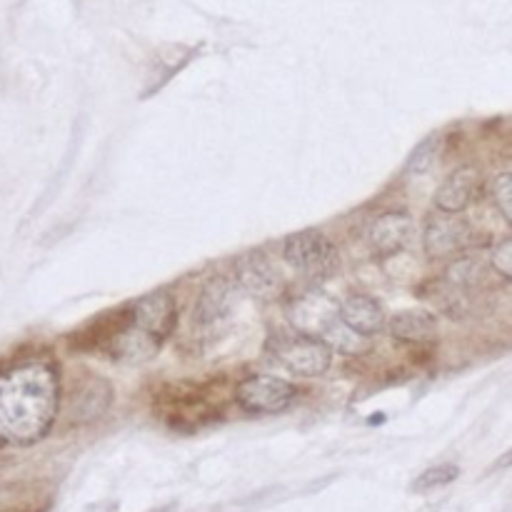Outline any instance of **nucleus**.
<instances>
[{
  "label": "nucleus",
  "instance_id": "1",
  "mask_svg": "<svg viewBox=\"0 0 512 512\" xmlns=\"http://www.w3.org/2000/svg\"><path fill=\"white\" fill-rule=\"evenodd\" d=\"M58 400V375L48 363H25L0 375V445L38 443L53 425Z\"/></svg>",
  "mask_w": 512,
  "mask_h": 512
},
{
  "label": "nucleus",
  "instance_id": "2",
  "mask_svg": "<svg viewBox=\"0 0 512 512\" xmlns=\"http://www.w3.org/2000/svg\"><path fill=\"white\" fill-rule=\"evenodd\" d=\"M175 328V303L165 290L140 298L113 335V355L130 363L150 358Z\"/></svg>",
  "mask_w": 512,
  "mask_h": 512
},
{
  "label": "nucleus",
  "instance_id": "3",
  "mask_svg": "<svg viewBox=\"0 0 512 512\" xmlns=\"http://www.w3.org/2000/svg\"><path fill=\"white\" fill-rule=\"evenodd\" d=\"M268 353L278 363H283L290 373L303 375V378H318L333 363V350L323 340L300 333V330L270 335Z\"/></svg>",
  "mask_w": 512,
  "mask_h": 512
},
{
  "label": "nucleus",
  "instance_id": "4",
  "mask_svg": "<svg viewBox=\"0 0 512 512\" xmlns=\"http://www.w3.org/2000/svg\"><path fill=\"white\" fill-rule=\"evenodd\" d=\"M283 258L310 278H325L338 268V250L320 230H300L283 243Z\"/></svg>",
  "mask_w": 512,
  "mask_h": 512
},
{
  "label": "nucleus",
  "instance_id": "5",
  "mask_svg": "<svg viewBox=\"0 0 512 512\" xmlns=\"http://www.w3.org/2000/svg\"><path fill=\"white\" fill-rule=\"evenodd\" d=\"M295 398V388L273 375H250L235 390V400L245 413L275 415L290 408Z\"/></svg>",
  "mask_w": 512,
  "mask_h": 512
},
{
  "label": "nucleus",
  "instance_id": "6",
  "mask_svg": "<svg viewBox=\"0 0 512 512\" xmlns=\"http://www.w3.org/2000/svg\"><path fill=\"white\" fill-rule=\"evenodd\" d=\"M233 280L240 290L263 300L275 298L280 293V285H283L278 268L263 253H248L235 260Z\"/></svg>",
  "mask_w": 512,
  "mask_h": 512
},
{
  "label": "nucleus",
  "instance_id": "7",
  "mask_svg": "<svg viewBox=\"0 0 512 512\" xmlns=\"http://www.w3.org/2000/svg\"><path fill=\"white\" fill-rule=\"evenodd\" d=\"M470 243H473V228L458 213L433 218L423 235L425 253L433 255V258H445V255L460 253Z\"/></svg>",
  "mask_w": 512,
  "mask_h": 512
},
{
  "label": "nucleus",
  "instance_id": "8",
  "mask_svg": "<svg viewBox=\"0 0 512 512\" xmlns=\"http://www.w3.org/2000/svg\"><path fill=\"white\" fill-rule=\"evenodd\" d=\"M235 310V285L230 280H210L200 293L198 303H195L193 320L200 330H215Z\"/></svg>",
  "mask_w": 512,
  "mask_h": 512
},
{
  "label": "nucleus",
  "instance_id": "9",
  "mask_svg": "<svg viewBox=\"0 0 512 512\" xmlns=\"http://www.w3.org/2000/svg\"><path fill=\"white\" fill-rule=\"evenodd\" d=\"M340 318V308L333 298L323 293H308L293 305L290 310V320L293 328L305 335H313L320 340V335Z\"/></svg>",
  "mask_w": 512,
  "mask_h": 512
},
{
  "label": "nucleus",
  "instance_id": "10",
  "mask_svg": "<svg viewBox=\"0 0 512 512\" xmlns=\"http://www.w3.org/2000/svg\"><path fill=\"white\" fill-rule=\"evenodd\" d=\"M478 170L473 165H463V168L455 170L453 175H448L443 185L435 193V205H438L443 213H460L470 205V200L475 198V190H478Z\"/></svg>",
  "mask_w": 512,
  "mask_h": 512
},
{
  "label": "nucleus",
  "instance_id": "11",
  "mask_svg": "<svg viewBox=\"0 0 512 512\" xmlns=\"http://www.w3.org/2000/svg\"><path fill=\"white\" fill-rule=\"evenodd\" d=\"M413 220L405 213H388L375 220L370 230V245L378 255H395L410 243L413 238Z\"/></svg>",
  "mask_w": 512,
  "mask_h": 512
},
{
  "label": "nucleus",
  "instance_id": "12",
  "mask_svg": "<svg viewBox=\"0 0 512 512\" xmlns=\"http://www.w3.org/2000/svg\"><path fill=\"white\" fill-rule=\"evenodd\" d=\"M340 318H343L345 325H350L355 333L365 335V338L385 328L383 308L373 298H368V295H350L343 303V308H340Z\"/></svg>",
  "mask_w": 512,
  "mask_h": 512
},
{
  "label": "nucleus",
  "instance_id": "13",
  "mask_svg": "<svg viewBox=\"0 0 512 512\" xmlns=\"http://www.w3.org/2000/svg\"><path fill=\"white\" fill-rule=\"evenodd\" d=\"M390 335L403 343H428L435 338V315L425 313V310H403V313L393 315L388 325Z\"/></svg>",
  "mask_w": 512,
  "mask_h": 512
},
{
  "label": "nucleus",
  "instance_id": "14",
  "mask_svg": "<svg viewBox=\"0 0 512 512\" xmlns=\"http://www.w3.org/2000/svg\"><path fill=\"white\" fill-rule=\"evenodd\" d=\"M448 283L460 293H475L488 285V270L480 263V258H463L450 265Z\"/></svg>",
  "mask_w": 512,
  "mask_h": 512
},
{
  "label": "nucleus",
  "instance_id": "15",
  "mask_svg": "<svg viewBox=\"0 0 512 512\" xmlns=\"http://www.w3.org/2000/svg\"><path fill=\"white\" fill-rule=\"evenodd\" d=\"M320 340H323L330 350H338V353H345V355H358L363 353V350H368V338L355 333L350 325L343 323V318L335 320V323L320 335Z\"/></svg>",
  "mask_w": 512,
  "mask_h": 512
},
{
  "label": "nucleus",
  "instance_id": "16",
  "mask_svg": "<svg viewBox=\"0 0 512 512\" xmlns=\"http://www.w3.org/2000/svg\"><path fill=\"white\" fill-rule=\"evenodd\" d=\"M438 153H440V135L433 133V135H428L423 143H418V148L410 153L408 163H405V173H410V175L428 173V170L433 168Z\"/></svg>",
  "mask_w": 512,
  "mask_h": 512
},
{
  "label": "nucleus",
  "instance_id": "17",
  "mask_svg": "<svg viewBox=\"0 0 512 512\" xmlns=\"http://www.w3.org/2000/svg\"><path fill=\"white\" fill-rule=\"evenodd\" d=\"M455 478H458V468H455V465H435V468L425 470V473L415 480L413 490L415 493H428V490L450 485Z\"/></svg>",
  "mask_w": 512,
  "mask_h": 512
},
{
  "label": "nucleus",
  "instance_id": "18",
  "mask_svg": "<svg viewBox=\"0 0 512 512\" xmlns=\"http://www.w3.org/2000/svg\"><path fill=\"white\" fill-rule=\"evenodd\" d=\"M493 200L498 205L500 215L505 220H512V175L500 173L493 183Z\"/></svg>",
  "mask_w": 512,
  "mask_h": 512
},
{
  "label": "nucleus",
  "instance_id": "19",
  "mask_svg": "<svg viewBox=\"0 0 512 512\" xmlns=\"http://www.w3.org/2000/svg\"><path fill=\"white\" fill-rule=\"evenodd\" d=\"M493 270L503 280L512 278V240L505 238L498 248L493 250Z\"/></svg>",
  "mask_w": 512,
  "mask_h": 512
}]
</instances>
